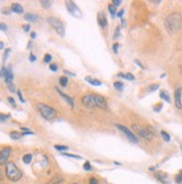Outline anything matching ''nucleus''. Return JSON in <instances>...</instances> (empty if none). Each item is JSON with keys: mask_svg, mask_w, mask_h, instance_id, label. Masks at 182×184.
<instances>
[{"mask_svg": "<svg viewBox=\"0 0 182 184\" xmlns=\"http://www.w3.org/2000/svg\"><path fill=\"white\" fill-rule=\"evenodd\" d=\"M17 93H18V97H19V100H20L21 102L22 103H25V99L22 98V94H21V91L20 90H18L17 91Z\"/></svg>", "mask_w": 182, "mask_h": 184, "instance_id": "a18cd8bd", "label": "nucleus"}, {"mask_svg": "<svg viewBox=\"0 0 182 184\" xmlns=\"http://www.w3.org/2000/svg\"><path fill=\"white\" fill-rule=\"evenodd\" d=\"M30 37H31V38H33V39L36 38V33H35V32H33V33H30Z\"/></svg>", "mask_w": 182, "mask_h": 184, "instance_id": "6e6d98bb", "label": "nucleus"}, {"mask_svg": "<svg viewBox=\"0 0 182 184\" xmlns=\"http://www.w3.org/2000/svg\"><path fill=\"white\" fill-rule=\"evenodd\" d=\"M64 73H65L66 75H69V77H75V73L69 72V71H67V70H65V71H64Z\"/></svg>", "mask_w": 182, "mask_h": 184, "instance_id": "de8ad7c7", "label": "nucleus"}, {"mask_svg": "<svg viewBox=\"0 0 182 184\" xmlns=\"http://www.w3.org/2000/svg\"><path fill=\"white\" fill-rule=\"evenodd\" d=\"M82 103H83L86 108L96 107V103H95L93 94H85V95H83V97H82Z\"/></svg>", "mask_w": 182, "mask_h": 184, "instance_id": "6e6552de", "label": "nucleus"}, {"mask_svg": "<svg viewBox=\"0 0 182 184\" xmlns=\"http://www.w3.org/2000/svg\"><path fill=\"white\" fill-rule=\"evenodd\" d=\"M31 159H33V155L31 154H25L22 156V162L25 164H29L31 162Z\"/></svg>", "mask_w": 182, "mask_h": 184, "instance_id": "4be33fe9", "label": "nucleus"}, {"mask_svg": "<svg viewBox=\"0 0 182 184\" xmlns=\"http://www.w3.org/2000/svg\"><path fill=\"white\" fill-rule=\"evenodd\" d=\"M8 101H9V103H10V104H11L13 108L17 106V104H16V101H15V99L11 98V97H9V98H8Z\"/></svg>", "mask_w": 182, "mask_h": 184, "instance_id": "58836bf2", "label": "nucleus"}, {"mask_svg": "<svg viewBox=\"0 0 182 184\" xmlns=\"http://www.w3.org/2000/svg\"><path fill=\"white\" fill-rule=\"evenodd\" d=\"M181 94H182V88L178 86L175 91H174V102H175V107L178 109L182 108V102H181Z\"/></svg>", "mask_w": 182, "mask_h": 184, "instance_id": "9b49d317", "label": "nucleus"}, {"mask_svg": "<svg viewBox=\"0 0 182 184\" xmlns=\"http://www.w3.org/2000/svg\"><path fill=\"white\" fill-rule=\"evenodd\" d=\"M55 90L57 91V93L59 94L60 97H62V98H63L64 100H65V101H66V102H67L68 104L71 106V107L74 108V101H73V98H71L69 95H67V94H65V93H64V92H62V91H60L59 89L57 88V86H56V88H55Z\"/></svg>", "mask_w": 182, "mask_h": 184, "instance_id": "ddd939ff", "label": "nucleus"}, {"mask_svg": "<svg viewBox=\"0 0 182 184\" xmlns=\"http://www.w3.org/2000/svg\"><path fill=\"white\" fill-rule=\"evenodd\" d=\"M6 176L7 179L13 182H17L22 177L21 171L16 166V164L13 162H8L6 164Z\"/></svg>", "mask_w": 182, "mask_h": 184, "instance_id": "f03ea898", "label": "nucleus"}, {"mask_svg": "<svg viewBox=\"0 0 182 184\" xmlns=\"http://www.w3.org/2000/svg\"><path fill=\"white\" fill-rule=\"evenodd\" d=\"M4 81H6V83L13 82V71H11V66H8V68H7V73H6V75H4Z\"/></svg>", "mask_w": 182, "mask_h": 184, "instance_id": "dca6fc26", "label": "nucleus"}, {"mask_svg": "<svg viewBox=\"0 0 182 184\" xmlns=\"http://www.w3.org/2000/svg\"><path fill=\"white\" fill-rule=\"evenodd\" d=\"M115 126H116V128L120 129V130H121V131H122V133L124 134L125 136H126L129 140H131L132 143H135V144L137 143V141H139V140H137V137H136L135 135H134V133H132L131 130L127 128V127L123 126V125H120V124H116Z\"/></svg>", "mask_w": 182, "mask_h": 184, "instance_id": "0eeeda50", "label": "nucleus"}, {"mask_svg": "<svg viewBox=\"0 0 182 184\" xmlns=\"http://www.w3.org/2000/svg\"><path fill=\"white\" fill-rule=\"evenodd\" d=\"M0 30H7V26L4 25V24H0Z\"/></svg>", "mask_w": 182, "mask_h": 184, "instance_id": "3c124183", "label": "nucleus"}, {"mask_svg": "<svg viewBox=\"0 0 182 184\" xmlns=\"http://www.w3.org/2000/svg\"><path fill=\"white\" fill-rule=\"evenodd\" d=\"M94 100L96 103V107L101 108V109H107V102H106L105 98L101 95V94H93Z\"/></svg>", "mask_w": 182, "mask_h": 184, "instance_id": "9d476101", "label": "nucleus"}, {"mask_svg": "<svg viewBox=\"0 0 182 184\" xmlns=\"http://www.w3.org/2000/svg\"><path fill=\"white\" fill-rule=\"evenodd\" d=\"M123 14H124V10H120V11H117V14H116V17H119L122 19V16H123Z\"/></svg>", "mask_w": 182, "mask_h": 184, "instance_id": "09e8293b", "label": "nucleus"}, {"mask_svg": "<svg viewBox=\"0 0 182 184\" xmlns=\"http://www.w3.org/2000/svg\"><path fill=\"white\" fill-rule=\"evenodd\" d=\"M71 184H78V183H71Z\"/></svg>", "mask_w": 182, "mask_h": 184, "instance_id": "e2e57ef3", "label": "nucleus"}, {"mask_svg": "<svg viewBox=\"0 0 182 184\" xmlns=\"http://www.w3.org/2000/svg\"><path fill=\"white\" fill-rule=\"evenodd\" d=\"M2 180H4V174H2V173H1V171H0V182H1Z\"/></svg>", "mask_w": 182, "mask_h": 184, "instance_id": "4d7b16f0", "label": "nucleus"}, {"mask_svg": "<svg viewBox=\"0 0 182 184\" xmlns=\"http://www.w3.org/2000/svg\"><path fill=\"white\" fill-rule=\"evenodd\" d=\"M8 118H10V115H9V113H6V115L0 113V122H4V120L8 119Z\"/></svg>", "mask_w": 182, "mask_h": 184, "instance_id": "473e14b6", "label": "nucleus"}, {"mask_svg": "<svg viewBox=\"0 0 182 184\" xmlns=\"http://www.w3.org/2000/svg\"><path fill=\"white\" fill-rule=\"evenodd\" d=\"M83 168H84L85 171H92V170H93V167H92V165H91V163H89L88 161H86V162L84 163Z\"/></svg>", "mask_w": 182, "mask_h": 184, "instance_id": "c85d7f7f", "label": "nucleus"}, {"mask_svg": "<svg viewBox=\"0 0 182 184\" xmlns=\"http://www.w3.org/2000/svg\"><path fill=\"white\" fill-rule=\"evenodd\" d=\"M154 170H155V167H154V166H150V167H149V171L153 172V171H154Z\"/></svg>", "mask_w": 182, "mask_h": 184, "instance_id": "13d9d810", "label": "nucleus"}, {"mask_svg": "<svg viewBox=\"0 0 182 184\" xmlns=\"http://www.w3.org/2000/svg\"><path fill=\"white\" fill-rule=\"evenodd\" d=\"M175 182L178 184H182V171H180L178 174L175 175Z\"/></svg>", "mask_w": 182, "mask_h": 184, "instance_id": "c756f323", "label": "nucleus"}, {"mask_svg": "<svg viewBox=\"0 0 182 184\" xmlns=\"http://www.w3.org/2000/svg\"><path fill=\"white\" fill-rule=\"evenodd\" d=\"M54 147H55V149L59 150V152H63V150H67L68 149L67 146H64V145H55Z\"/></svg>", "mask_w": 182, "mask_h": 184, "instance_id": "2f4dec72", "label": "nucleus"}, {"mask_svg": "<svg viewBox=\"0 0 182 184\" xmlns=\"http://www.w3.org/2000/svg\"><path fill=\"white\" fill-rule=\"evenodd\" d=\"M6 84H7L8 90L10 91V92H16V86H15V84H13V82H10V83H6Z\"/></svg>", "mask_w": 182, "mask_h": 184, "instance_id": "7c9ffc66", "label": "nucleus"}, {"mask_svg": "<svg viewBox=\"0 0 182 184\" xmlns=\"http://www.w3.org/2000/svg\"><path fill=\"white\" fill-rule=\"evenodd\" d=\"M22 28H24V30H25V32H28V30L30 29V25H25L24 27H22Z\"/></svg>", "mask_w": 182, "mask_h": 184, "instance_id": "864d4df0", "label": "nucleus"}, {"mask_svg": "<svg viewBox=\"0 0 182 184\" xmlns=\"http://www.w3.org/2000/svg\"><path fill=\"white\" fill-rule=\"evenodd\" d=\"M24 18H25L27 22H30V23H36L39 20V16L38 15H36V14H25L24 15Z\"/></svg>", "mask_w": 182, "mask_h": 184, "instance_id": "4468645a", "label": "nucleus"}, {"mask_svg": "<svg viewBox=\"0 0 182 184\" xmlns=\"http://www.w3.org/2000/svg\"><path fill=\"white\" fill-rule=\"evenodd\" d=\"M132 129L135 131L140 137L144 138V139H146V140H151L153 137V135L150 131L148 130L146 127H142L140 125H136V124H133L132 125Z\"/></svg>", "mask_w": 182, "mask_h": 184, "instance_id": "39448f33", "label": "nucleus"}, {"mask_svg": "<svg viewBox=\"0 0 182 184\" xmlns=\"http://www.w3.org/2000/svg\"><path fill=\"white\" fill-rule=\"evenodd\" d=\"M122 26H123V27L125 26V20H124V19H122Z\"/></svg>", "mask_w": 182, "mask_h": 184, "instance_id": "052dcab7", "label": "nucleus"}, {"mask_svg": "<svg viewBox=\"0 0 182 184\" xmlns=\"http://www.w3.org/2000/svg\"><path fill=\"white\" fill-rule=\"evenodd\" d=\"M107 8H108V11H110L111 16H112V17H115V16H116V14H117V13H116V7L113 6L112 4H110Z\"/></svg>", "mask_w": 182, "mask_h": 184, "instance_id": "412c9836", "label": "nucleus"}, {"mask_svg": "<svg viewBox=\"0 0 182 184\" xmlns=\"http://www.w3.org/2000/svg\"><path fill=\"white\" fill-rule=\"evenodd\" d=\"M160 98L163 99L164 101H166V102H171V99H170V95L168 94V92L164 90H161L160 91Z\"/></svg>", "mask_w": 182, "mask_h": 184, "instance_id": "6ab92c4d", "label": "nucleus"}, {"mask_svg": "<svg viewBox=\"0 0 182 184\" xmlns=\"http://www.w3.org/2000/svg\"><path fill=\"white\" fill-rule=\"evenodd\" d=\"M117 77H123V79H125V74H124V73H122V72H120V73H117Z\"/></svg>", "mask_w": 182, "mask_h": 184, "instance_id": "5fc2aeb1", "label": "nucleus"}, {"mask_svg": "<svg viewBox=\"0 0 182 184\" xmlns=\"http://www.w3.org/2000/svg\"><path fill=\"white\" fill-rule=\"evenodd\" d=\"M29 61H30V62H35V61H36V56H35L34 54H30V55H29Z\"/></svg>", "mask_w": 182, "mask_h": 184, "instance_id": "8fccbe9b", "label": "nucleus"}, {"mask_svg": "<svg viewBox=\"0 0 182 184\" xmlns=\"http://www.w3.org/2000/svg\"><path fill=\"white\" fill-rule=\"evenodd\" d=\"M112 5H113V6H115V7H119V6H121V5H122V1H120V0H113Z\"/></svg>", "mask_w": 182, "mask_h": 184, "instance_id": "79ce46f5", "label": "nucleus"}, {"mask_svg": "<svg viewBox=\"0 0 182 184\" xmlns=\"http://www.w3.org/2000/svg\"><path fill=\"white\" fill-rule=\"evenodd\" d=\"M40 5H42V7H44L45 9H49L51 6V1H47V0H42L40 1Z\"/></svg>", "mask_w": 182, "mask_h": 184, "instance_id": "bb28decb", "label": "nucleus"}, {"mask_svg": "<svg viewBox=\"0 0 182 184\" xmlns=\"http://www.w3.org/2000/svg\"><path fill=\"white\" fill-rule=\"evenodd\" d=\"M89 184H98L97 179H95V177H92V179L89 180Z\"/></svg>", "mask_w": 182, "mask_h": 184, "instance_id": "49530a36", "label": "nucleus"}, {"mask_svg": "<svg viewBox=\"0 0 182 184\" xmlns=\"http://www.w3.org/2000/svg\"><path fill=\"white\" fill-rule=\"evenodd\" d=\"M113 52H114L115 54H117L119 53V44L115 43L114 45H113Z\"/></svg>", "mask_w": 182, "mask_h": 184, "instance_id": "37998d69", "label": "nucleus"}, {"mask_svg": "<svg viewBox=\"0 0 182 184\" xmlns=\"http://www.w3.org/2000/svg\"><path fill=\"white\" fill-rule=\"evenodd\" d=\"M134 62H135V64H137V65H139V66H140V68L144 69V66H143V65H142V64H141V62H140V61H139V60H135V61H134Z\"/></svg>", "mask_w": 182, "mask_h": 184, "instance_id": "603ef678", "label": "nucleus"}, {"mask_svg": "<svg viewBox=\"0 0 182 184\" xmlns=\"http://www.w3.org/2000/svg\"><path fill=\"white\" fill-rule=\"evenodd\" d=\"M63 156H66V157H72V158H76V159H82V156H79V155L69 154V153H63Z\"/></svg>", "mask_w": 182, "mask_h": 184, "instance_id": "cd10ccee", "label": "nucleus"}, {"mask_svg": "<svg viewBox=\"0 0 182 184\" xmlns=\"http://www.w3.org/2000/svg\"><path fill=\"white\" fill-rule=\"evenodd\" d=\"M120 32H121V26H117L116 27V29H115V33H114V39H117L120 37Z\"/></svg>", "mask_w": 182, "mask_h": 184, "instance_id": "72a5a7b5", "label": "nucleus"}, {"mask_svg": "<svg viewBox=\"0 0 182 184\" xmlns=\"http://www.w3.org/2000/svg\"><path fill=\"white\" fill-rule=\"evenodd\" d=\"M85 80L88 82L89 84H92V86H102V82L101 81H98V80H96V79H92L91 77H85Z\"/></svg>", "mask_w": 182, "mask_h": 184, "instance_id": "a211bd4d", "label": "nucleus"}, {"mask_svg": "<svg viewBox=\"0 0 182 184\" xmlns=\"http://www.w3.org/2000/svg\"><path fill=\"white\" fill-rule=\"evenodd\" d=\"M65 5H66V8H67L68 13L71 14L72 16L77 17V18L82 17V11L79 10V8L77 7L76 4H75L74 1H66Z\"/></svg>", "mask_w": 182, "mask_h": 184, "instance_id": "423d86ee", "label": "nucleus"}, {"mask_svg": "<svg viewBox=\"0 0 182 184\" xmlns=\"http://www.w3.org/2000/svg\"><path fill=\"white\" fill-rule=\"evenodd\" d=\"M21 133H18V131H11L10 133V138H13L15 140H18V139H20L21 138Z\"/></svg>", "mask_w": 182, "mask_h": 184, "instance_id": "5701e85b", "label": "nucleus"}, {"mask_svg": "<svg viewBox=\"0 0 182 184\" xmlns=\"http://www.w3.org/2000/svg\"><path fill=\"white\" fill-rule=\"evenodd\" d=\"M155 179L159 180L160 182H162V183L169 184V182H168V175H166L165 173H162V172L157 173V174H155Z\"/></svg>", "mask_w": 182, "mask_h": 184, "instance_id": "2eb2a0df", "label": "nucleus"}, {"mask_svg": "<svg viewBox=\"0 0 182 184\" xmlns=\"http://www.w3.org/2000/svg\"><path fill=\"white\" fill-rule=\"evenodd\" d=\"M181 149H182V145H181Z\"/></svg>", "mask_w": 182, "mask_h": 184, "instance_id": "0e129e2a", "label": "nucleus"}, {"mask_svg": "<svg viewBox=\"0 0 182 184\" xmlns=\"http://www.w3.org/2000/svg\"><path fill=\"white\" fill-rule=\"evenodd\" d=\"M97 23L102 28H105L107 26V19H106V15L103 11H100L97 15Z\"/></svg>", "mask_w": 182, "mask_h": 184, "instance_id": "f8f14e48", "label": "nucleus"}, {"mask_svg": "<svg viewBox=\"0 0 182 184\" xmlns=\"http://www.w3.org/2000/svg\"><path fill=\"white\" fill-rule=\"evenodd\" d=\"M164 27L166 32L171 35L177 34L182 27V17L179 13L170 14L164 20Z\"/></svg>", "mask_w": 182, "mask_h": 184, "instance_id": "f257e3e1", "label": "nucleus"}, {"mask_svg": "<svg viewBox=\"0 0 182 184\" xmlns=\"http://www.w3.org/2000/svg\"><path fill=\"white\" fill-rule=\"evenodd\" d=\"M31 47V42H29V44H28V46H27V48H30Z\"/></svg>", "mask_w": 182, "mask_h": 184, "instance_id": "680f3d73", "label": "nucleus"}, {"mask_svg": "<svg viewBox=\"0 0 182 184\" xmlns=\"http://www.w3.org/2000/svg\"><path fill=\"white\" fill-rule=\"evenodd\" d=\"M125 79H126V80H131V81H133L135 77H134V75L131 74V73H126V74H125Z\"/></svg>", "mask_w": 182, "mask_h": 184, "instance_id": "4c0bfd02", "label": "nucleus"}, {"mask_svg": "<svg viewBox=\"0 0 182 184\" xmlns=\"http://www.w3.org/2000/svg\"><path fill=\"white\" fill-rule=\"evenodd\" d=\"M6 73H7V68H2V69L0 70V77H4V75H6Z\"/></svg>", "mask_w": 182, "mask_h": 184, "instance_id": "ea45409f", "label": "nucleus"}, {"mask_svg": "<svg viewBox=\"0 0 182 184\" xmlns=\"http://www.w3.org/2000/svg\"><path fill=\"white\" fill-rule=\"evenodd\" d=\"M49 69H51V71L56 72V71L58 70V66H57V64H55V63H51V64H49Z\"/></svg>", "mask_w": 182, "mask_h": 184, "instance_id": "e433bc0d", "label": "nucleus"}, {"mask_svg": "<svg viewBox=\"0 0 182 184\" xmlns=\"http://www.w3.org/2000/svg\"><path fill=\"white\" fill-rule=\"evenodd\" d=\"M159 84H152V86H149V89H148V91L149 92H153V91H155V90H157L159 89Z\"/></svg>", "mask_w": 182, "mask_h": 184, "instance_id": "f704fd0d", "label": "nucleus"}, {"mask_svg": "<svg viewBox=\"0 0 182 184\" xmlns=\"http://www.w3.org/2000/svg\"><path fill=\"white\" fill-rule=\"evenodd\" d=\"M38 110H39V113L42 115V118L46 119V120L55 119L56 116H57V112H56L55 109L49 107V106H47V104H45V103H39Z\"/></svg>", "mask_w": 182, "mask_h": 184, "instance_id": "7ed1b4c3", "label": "nucleus"}, {"mask_svg": "<svg viewBox=\"0 0 182 184\" xmlns=\"http://www.w3.org/2000/svg\"><path fill=\"white\" fill-rule=\"evenodd\" d=\"M48 23H49V25L56 30V33L64 37L65 36V26H64L63 22L60 20L59 18H56V17H49L48 19Z\"/></svg>", "mask_w": 182, "mask_h": 184, "instance_id": "20e7f679", "label": "nucleus"}, {"mask_svg": "<svg viewBox=\"0 0 182 184\" xmlns=\"http://www.w3.org/2000/svg\"><path fill=\"white\" fill-rule=\"evenodd\" d=\"M10 48H6V51H4V61H6L7 59H8V55H9V53H10Z\"/></svg>", "mask_w": 182, "mask_h": 184, "instance_id": "a19ab883", "label": "nucleus"}, {"mask_svg": "<svg viewBox=\"0 0 182 184\" xmlns=\"http://www.w3.org/2000/svg\"><path fill=\"white\" fill-rule=\"evenodd\" d=\"M64 181L63 176L60 175H55L53 179H51V184H60Z\"/></svg>", "mask_w": 182, "mask_h": 184, "instance_id": "aec40b11", "label": "nucleus"}, {"mask_svg": "<svg viewBox=\"0 0 182 184\" xmlns=\"http://www.w3.org/2000/svg\"><path fill=\"white\" fill-rule=\"evenodd\" d=\"M51 54H45V56H44V62L45 63H51Z\"/></svg>", "mask_w": 182, "mask_h": 184, "instance_id": "c9c22d12", "label": "nucleus"}, {"mask_svg": "<svg viewBox=\"0 0 182 184\" xmlns=\"http://www.w3.org/2000/svg\"><path fill=\"white\" fill-rule=\"evenodd\" d=\"M4 48V42H0V50Z\"/></svg>", "mask_w": 182, "mask_h": 184, "instance_id": "bf43d9fd", "label": "nucleus"}, {"mask_svg": "<svg viewBox=\"0 0 182 184\" xmlns=\"http://www.w3.org/2000/svg\"><path fill=\"white\" fill-rule=\"evenodd\" d=\"M59 84L65 88V86L68 84V77H59Z\"/></svg>", "mask_w": 182, "mask_h": 184, "instance_id": "393cba45", "label": "nucleus"}, {"mask_svg": "<svg viewBox=\"0 0 182 184\" xmlns=\"http://www.w3.org/2000/svg\"><path fill=\"white\" fill-rule=\"evenodd\" d=\"M11 153V147H4L2 149L0 150V165H4L8 163L9 155Z\"/></svg>", "mask_w": 182, "mask_h": 184, "instance_id": "1a4fd4ad", "label": "nucleus"}, {"mask_svg": "<svg viewBox=\"0 0 182 184\" xmlns=\"http://www.w3.org/2000/svg\"><path fill=\"white\" fill-rule=\"evenodd\" d=\"M157 107H154V111L155 112H159V111H161V109H162V103H159V104H157Z\"/></svg>", "mask_w": 182, "mask_h": 184, "instance_id": "c03bdc74", "label": "nucleus"}, {"mask_svg": "<svg viewBox=\"0 0 182 184\" xmlns=\"http://www.w3.org/2000/svg\"><path fill=\"white\" fill-rule=\"evenodd\" d=\"M160 134H161L162 138H163V140L166 141V143H169L170 140H171V137H170V135L166 131H164V130H161L160 131Z\"/></svg>", "mask_w": 182, "mask_h": 184, "instance_id": "b1692460", "label": "nucleus"}, {"mask_svg": "<svg viewBox=\"0 0 182 184\" xmlns=\"http://www.w3.org/2000/svg\"><path fill=\"white\" fill-rule=\"evenodd\" d=\"M11 11L16 14H24V8L19 4H13L11 5Z\"/></svg>", "mask_w": 182, "mask_h": 184, "instance_id": "f3484780", "label": "nucleus"}, {"mask_svg": "<svg viewBox=\"0 0 182 184\" xmlns=\"http://www.w3.org/2000/svg\"><path fill=\"white\" fill-rule=\"evenodd\" d=\"M114 88L117 91H123V89H124V84H123L122 82L116 81V82H114Z\"/></svg>", "mask_w": 182, "mask_h": 184, "instance_id": "a878e982", "label": "nucleus"}]
</instances>
